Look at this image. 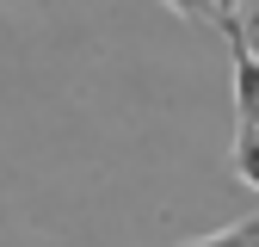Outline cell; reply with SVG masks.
Segmentation results:
<instances>
[{"instance_id":"1","label":"cell","mask_w":259,"mask_h":247,"mask_svg":"<svg viewBox=\"0 0 259 247\" xmlns=\"http://www.w3.org/2000/svg\"><path fill=\"white\" fill-rule=\"evenodd\" d=\"M222 37H229V56H235V124L241 130H259V56L247 44V31L235 13H222Z\"/></svg>"},{"instance_id":"5","label":"cell","mask_w":259,"mask_h":247,"mask_svg":"<svg viewBox=\"0 0 259 247\" xmlns=\"http://www.w3.org/2000/svg\"><path fill=\"white\" fill-rule=\"evenodd\" d=\"M235 19H241L247 37H253V31H259V0H241V13H235Z\"/></svg>"},{"instance_id":"6","label":"cell","mask_w":259,"mask_h":247,"mask_svg":"<svg viewBox=\"0 0 259 247\" xmlns=\"http://www.w3.org/2000/svg\"><path fill=\"white\" fill-rule=\"evenodd\" d=\"M247 44H253V56H259V31H253V37H247Z\"/></svg>"},{"instance_id":"3","label":"cell","mask_w":259,"mask_h":247,"mask_svg":"<svg viewBox=\"0 0 259 247\" xmlns=\"http://www.w3.org/2000/svg\"><path fill=\"white\" fill-rule=\"evenodd\" d=\"M179 247H259V216L229 223V229H216V235H198V241H179Z\"/></svg>"},{"instance_id":"4","label":"cell","mask_w":259,"mask_h":247,"mask_svg":"<svg viewBox=\"0 0 259 247\" xmlns=\"http://www.w3.org/2000/svg\"><path fill=\"white\" fill-rule=\"evenodd\" d=\"M160 7H173L185 25H222V0H160Z\"/></svg>"},{"instance_id":"2","label":"cell","mask_w":259,"mask_h":247,"mask_svg":"<svg viewBox=\"0 0 259 247\" xmlns=\"http://www.w3.org/2000/svg\"><path fill=\"white\" fill-rule=\"evenodd\" d=\"M229 167H235V179H241V185H253V192H259V130H241V124H235Z\"/></svg>"}]
</instances>
